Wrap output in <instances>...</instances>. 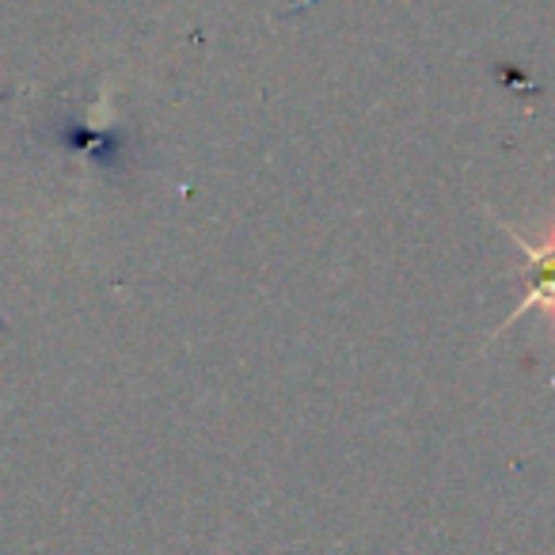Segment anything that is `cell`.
Here are the masks:
<instances>
[{
    "label": "cell",
    "instance_id": "obj_1",
    "mask_svg": "<svg viewBox=\"0 0 555 555\" xmlns=\"http://www.w3.org/2000/svg\"><path fill=\"white\" fill-rule=\"evenodd\" d=\"M502 232H509V240H514L525 255V297L517 301L514 317L502 324V332H506L509 324H517L529 309L544 312V320L555 332V229H547L544 240L521 236L514 224H502Z\"/></svg>",
    "mask_w": 555,
    "mask_h": 555
}]
</instances>
